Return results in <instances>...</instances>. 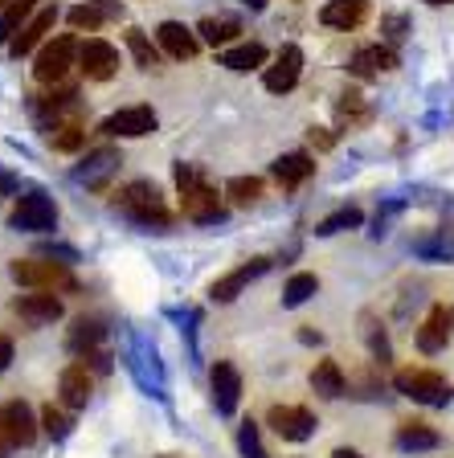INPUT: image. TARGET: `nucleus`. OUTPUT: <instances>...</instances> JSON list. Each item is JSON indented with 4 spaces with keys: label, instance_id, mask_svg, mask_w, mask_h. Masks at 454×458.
Instances as JSON below:
<instances>
[{
    "label": "nucleus",
    "instance_id": "f257e3e1",
    "mask_svg": "<svg viewBox=\"0 0 454 458\" xmlns=\"http://www.w3.org/2000/svg\"><path fill=\"white\" fill-rule=\"evenodd\" d=\"M176 189H180V213L189 221H201V225H213V221L226 217V205L221 197L205 184L193 164H176Z\"/></svg>",
    "mask_w": 454,
    "mask_h": 458
},
{
    "label": "nucleus",
    "instance_id": "f03ea898",
    "mask_svg": "<svg viewBox=\"0 0 454 458\" xmlns=\"http://www.w3.org/2000/svg\"><path fill=\"white\" fill-rule=\"evenodd\" d=\"M13 283L29 286V291H54V295H74L78 278L66 270V262H54V258H17L9 262Z\"/></svg>",
    "mask_w": 454,
    "mask_h": 458
},
{
    "label": "nucleus",
    "instance_id": "7ed1b4c3",
    "mask_svg": "<svg viewBox=\"0 0 454 458\" xmlns=\"http://www.w3.org/2000/svg\"><path fill=\"white\" fill-rule=\"evenodd\" d=\"M115 209L127 213V217L140 221V225H168V221H172V213H168V205H164L160 189H156V184H148V181L124 184V189L115 192Z\"/></svg>",
    "mask_w": 454,
    "mask_h": 458
},
{
    "label": "nucleus",
    "instance_id": "20e7f679",
    "mask_svg": "<svg viewBox=\"0 0 454 458\" xmlns=\"http://www.w3.org/2000/svg\"><path fill=\"white\" fill-rule=\"evenodd\" d=\"M393 385H398L401 397L417 401V405H434V410L450 405V397H454L450 381L434 369H398L393 372Z\"/></svg>",
    "mask_w": 454,
    "mask_h": 458
},
{
    "label": "nucleus",
    "instance_id": "39448f33",
    "mask_svg": "<svg viewBox=\"0 0 454 458\" xmlns=\"http://www.w3.org/2000/svg\"><path fill=\"white\" fill-rule=\"evenodd\" d=\"M78 49H82V41H78L74 33H57L38 54V62H33V78H38L41 86H57L70 74V66L78 62Z\"/></svg>",
    "mask_w": 454,
    "mask_h": 458
},
{
    "label": "nucleus",
    "instance_id": "423d86ee",
    "mask_svg": "<svg viewBox=\"0 0 454 458\" xmlns=\"http://www.w3.org/2000/svg\"><path fill=\"white\" fill-rule=\"evenodd\" d=\"M9 225L13 229H29V233L54 229L57 225V205L46 197V192H25V197H17V205H13Z\"/></svg>",
    "mask_w": 454,
    "mask_h": 458
},
{
    "label": "nucleus",
    "instance_id": "0eeeda50",
    "mask_svg": "<svg viewBox=\"0 0 454 458\" xmlns=\"http://www.w3.org/2000/svg\"><path fill=\"white\" fill-rule=\"evenodd\" d=\"M266 421L283 442H307L315 434V413L303 405H270Z\"/></svg>",
    "mask_w": 454,
    "mask_h": 458
},
{
    "label": "nucleus",
    "instance_id": "6e6552de",
    "mask_svg": "<svg viewBox=\"0 0 454 458\" xmlns=\"http://www.w3.org/2000/svg\"><path fill=\"white\" fill-rule=\"evenodd\" d=\"M78 66H82V74L90 78V82H107V78H115V70H119V49L103 38H86L82 49H78Z\"/></svg>",
    "mask_w": 454,
    "mask_h": 458
},
{
    "label": "nucleus",
    "instance_id": "1a4fd4ad",
    "mask_svg": "<svg viewBox=\"0 0 454 458\" xmlns=\"http://www.w3.org/2000/svg\"><path fill=\"white\" fill-rule=\"evenodd\" d=\"M13 315H17V319H25L29 327L57 324V319H62V299H57L54 291H29V295L13 299Z\"/></svg>",
    "mask_w": 454,
    "mask_h": 458
},
{
    "label": "nucleus",
    "instance_id": "9d476101",
    "mask_svg": "<svg viewBox=\"0 0 454 458\" xmlns=\"http://www.w3.org/2000/svg\"><path fill=\"white\" fill-rule=\"evenodd\" d=\"M299 74H303V49L299 46H283L275 54V62L266 66L262 86L270 90V95H287V90H295Z\"/></svg>",
    "mask_w": 454,
    "mask_h": 458
},
{
    "label": "nucleus",
    "instance_id": "9b49d317",
    "mask_svg": "<svg viewBox=\"0 0 454 458\" xmlns=\"http://www.w3.org/2000/svg\"><path fill=\"white\" fill-rule=\"evenodd\" d=\"M266 270H270V258H250V262H242L237 270H229L226 278H218V283L209 286V299H213V303H234V299L242 295L258 275H266Z\"/></svg>",
    "mask_w": 454,
    "mask_h": 458
},
{
    "label": "nucleus",
    "instance_id": "f8f14e48",
    "mask_svg": "<svg viewBox=\"0 0 454 458\" xmlns=\"http://www.w3.org/2000/svg\"><path fill=\"white\" fill-rule=\"evenodd\" d=\"M0 434L13 446H33L38 442V421H33V410H29L25 401H4L0 405Z\"/></svg>",
    "mask_w": 454,
    "mask_h": 458
},
{
    "label": "nucleus",
    "instance_id": "ddd939ff",
    "mask_svg": "<svg viewBox=\"0 0 454 458\" xmlns=\"http://www.w3.org/2000/svg\"><path fill=\"white\" fill-rule=\"evenodd\" d=\"M160 127L156 111L151 106H124V111H115L111 119L103 123V135H119V140H140V135H151Z\"/></svg>",
    "mask_w": 454,
    "mask_h": 458
},
{
    "label": "nucleus",
    "instance_id": "4468645a",
    "mask_svg": "<svg viewBox=\"0 0 454 458\" xmlns=\"http://www.w3.org/2000/svg\"><path fill=\"white\" fill-rule=\"evenodd\" d=\"M156 46L168 57H176V62H193V57L201 54V33L197 29H184L180 21H164V25L156 29Z\"/></svg>",
    "mask_w": 454,
    "mask_h": 458
},
{
    "label": "nucleus",
    "instance_id": "2eb2a0df",
    "mask_svg": "<svg viewBox=\"0 0 454 458\" xmlns=\"http://www.w3.org/2000/svg\"><path fill=\"white\" fill-rule=\"evenodd\" d=\"M450 327H454V311L446 303H434L426 315V324L417 327V352H426V356L442 352L446 344H450Z\"/></svg>",
    "mask_w": 454,
    "mask_h": 458
},
{
    "label": "nucleus",
    "instance_id": "dca6fc26",
    "mask_svg": "<svg viewBox=\"0 0 454 458\" xmlns=\"http://www.w3.org/2000/svg\"><path fill=\"white\" fill-rule=\"evenodd\" d=\"M209 381H213V405L218 413H234L237 410V397H242V372H237L234 360H218L213 372H209Z\"/></svg>",
    "mask_w": 454,
    "mask_h": 458
},
{
    "label": "nucleus",
    "instance_id": "f3484780",
    "mask_svg": "<svg viewBox=\"0 0 454 458\" xmlns=\"http://www.w3.org/2000/svg\"><path fill=\"white\" fill-rule=\"evenodd\" d=\"M124 17V4H115V0H86V4H74V9L66 13V21L78 29V33H95V29H103V21H119Z\"/></svg>",
    "mask_w": 454,
    "mask_h": 458
},
{
    "label": "nucleus",
    "instance_id": "a211bd4d",
    "mask_svg": "<svg viewBox=\"0 0 454 458\" xmlns=\"http://www.w3.org/2000/svg\"><path fill=\"white\" fill-rule=\"evenodd\" d=\"M57 25V4H41L38 9V17L29 21L25 29H21L17 38H13V46H9V54L13 57H25V54H33V49L41 46V38H46L49 29Z\"/></svg>",
    "mask_w": 454,
    "mask_h": 458
},
{
    "label": "nucleus",
    "instance_id": "6ab92c4d",
    "mask_svg": "<svg viewBox=\"0 0 454 458\" xmlns=\"http://www.w3.org/2000/svg\"><path fill=\"white\" fill-rule=\"evenodd\" d=\"M90 389H95V381H90L86 364H70V369H62V377H57V397H62L66 410H82L86 401H90Z\"/></svg>",
    "mask_w": 454,
    "mask_h": 458
},
{
    "label": "nucleus",
    "instance_id": "aec40b11",
    "mask_svg": "<svg viewBox=\"0 0 454 458\" xmlns=\"http://www.w3.org/2000/svg\"><path fill=\"white\" fill-rule=\"evenodd\" d=\"M364 17H369V0H328L320 9V25L340 29V33L356 29Z\"/></svg>",
    "mask_w": 454,
    "mask_h": 458
},
{
    "label": "nucleus",
    "instance_id": "412c9836",
    "mask_svg": "<svg viewBox=\"0 0 454 458\" xmlns=\"http://www.w3.org/2000/svg\"><path fill=\"white\" fill-rule=\"evenodd\" d=\"M398 66V54H393V46H364L352 54V74L356 78H377L385 74V70Z\"/></svg>",
    "mask_w": 454,
    "mask_h": 458
},
{
    "label": "nucleus",
    "instance_id": "4be33fe9",
    "mask_svg": "<svg viewBox=\"0 0 454 458\" xmlns=\"http://www.w3.org/2000/svg\"><path fill=\"white\" fill-rule=\"evenodd\" d=\"M270 172H275V181L283 184V189H295V184H303L315 172V160L307 152H287L270 164Z\"/></svg>",
    "mask_w": 454,
    "mask_h": 458
},
{
    "label": "nucleus",
    "instance_id": "5701e85b",
    "mask_svg": "<svg viewBox=\"0 0 454 458\" xmlns=\"http://www.w3.org/2000/svg\"><path fill=\"white\" fill-rule=\"evenodd\" d=\"M307 381H312V389L320 393V397H344V389H348V381H344V369L336 360H331V356H323V360H315V369H312V377H307Z\"/></svg>",
    "mask_w": 454,
    "mask_h": 458
},
{
    "label": "nucleus",
    "instance_id": "b1692460",
    "mask_svg": "<svg viewBox=\"0 0 454 458\" xmlns=\"http://www.w3.org/2000/svg\"><path fill=\"white\" fill-rule=\"evenodd\" d=\"M38 9H41V0H13L9 9L0 13V46H13V38L38 17Z\"/></svg>",
    "mask_w": 454,
    "mask_h": 458
},
{
    "label": "nucleus",
    "instance_id": "393cba45",
    "mask_svg": "<svg viewBox=\"0 0 454 458\" xmlns=\"http://www.w3.org/2000/svg\"><path fill=\"white\" fill-rule=\"evenodd\" d=\"M218 62H221L226 70H234V74H250V70L266 66V46H258V41H246V46L221 49Z\"/></svg>",
    "mask_w": 454,
    "mask_h": 458
},
{
    "label": "nucleus",
    "instance_id": "a878e982",
    "mask_svg": "<svg viewBox=\"0 0 454 458\" xmlns=\"http://www.w3.org/2000/svg\"><path fill=\"white\" fill-rule=\"evenodd\" d=\"M398 446L401 450H438L442 446V434H438L434 426H426V421H401L398 426Z\"/></svg>",
    "mask_w": 454,
    "mask_h": 458
},
{
    "label": "nucleus",
    "instance_id": "bb28decb",
    "mask_svg": "<svg viewBox=\"0 0 454 458\" xmlns=\"http://www.w3.org/2000/svg\"><path fill=\"white\" fill-rule=\"evenodd\" d=\"M115 164H119V152H115V148H99V152H90L86 164L78 168V181H86L90 189H99V184L115 172Z\"/></svg>",
    "mask_w": 454,
    "mask_h": 458
},
{
    "label": "nucleus",
    "instance_id": "cd10ccee",
    "mask_svg": "<svg viewBox=\"0 0 454 458\" xmlns=\"http://www.w3.org/2000/svg\"><path fill=\"white\" fill-rule=\"evenodd\" d=\"M99 340H103V324L82 315V319H74V327H70L66 348H70V352H78V356H90L99 348Z\"/></svg>",
    "mask_w": 454,
    "mask_h": 458
},
{
    "label": "nucleus",
    "instance_id": "c85d7f7f",
    "mask_svg": "<svg viewBox=\"0 0 454 458\" xmlns=\"http://www.w3.org/2000/svg\"><path fill=\"white\" fill-rule=\"evenodd\" d=\"M49 143H54V152H78L86 143V127L78 119H57L49 127Z\"/></svg>",
    "mask_w": 454,
    "mask_h": 458
},
{
    "label": "nucleus",
    "instance_id": "c756f323",
    "mask_svg": "<svg viewBox=\"0 0 454 458\" xmlns=\"http://www.w3.org/2000/svg\"><path fill=\"white\" fill-rule=\"evenodd\" d=\"M197 33H201V41H205V46H229V41L242 33V25H237L234 17H205L197 25Z\"/></svg>",
    "mask_w": 454,
    "mask_h": 458
},
{
    "label": "nucleus",
    "instance_id": "7c9ffc66",
    "mask_svg": "<svg viewBox=\"0 0 454 458\" xmlns=\"http://www.w3.org/2000/svg\"><path fill=\"white\" fill-rule=\"evenodd\" d=\"M124 41H127V49H132V57H135V66H140V70H156V66H160V49L151 46V38L143 33V29H127Z\"/></svg>",
    "mask_w": 454,
    "mask_h": 458
},
{
    "label": "nucleus",
    "instance_id": "2f4dec72",
    "mask_svg": "<svg viewBox=\"0 0 454 458\" xmlns=\"http://www.w3.org/2000/svg\"><path fill=\"white\" fill-rule=\"evenodd\" d=\"M226 197L237 209H250V205L262 200V181H258V176H234V181L226 184Z\"/></svg>",
    "mask_w": 454,
    "mask_h": 458
},
{
    "label": "nucleus",
    "instance_id": "473e14b6",
    "mask_svg": "<svg viewBox=\"0 0 454 458\" xmlns=\"http://www.w3.org/2000/svg\"><path fill=\"white\" fill-rule=\"evenodd\" d=\"M315 291H320V278L307 275V270H299V275H291L287 286H283V307H303Z\"/></svg>",
    "mask_w": 454,
    "mask_h": 458
},
{
    "label": "nucleus",
    "instance_id": "72a5a7b5",
    "mask_svg": "<svg viewBox=\"0 0 454 458\" xmlns=\"http://www.w3.org/2000/svg\"><path fill=\"white\" fill-rule=\"evenodd\" d=\"M336 119H340V127H360L373 119V111L356 90H348V95H340V103H336Z\"/></svg>",
    "mask_w": 454,
    "mask_h": 458
},
{
    "label": "nucleus",
    "instance_id": "f704fd0d",
    "mask_svg": "<svg viewBox=\"0 0 454 458\" xmlns=\"http://www.w3.org/2000/svg\"><path fill=\"white\" fill-rule=\"evenodd\" d=\"M360 221H364V213H360L356 205H344V209L328 213V217L315 225V233H320V238H331V233H340V229H356Z\"/></svg>",
    "mask_w": 454,
    "mask_h": 458
},
{
    "label": "nucleus",
    "instance_id": "c9c22d12",
    "mask_svg": "<svg viewBox=\"0 0 454 458\" xmlns=\"http://www.w3.org/2000/svg\"><path fill=\"white\" fill-rule=\"evenodd\" d=\"M41 426H46L49 438H66L74 421H70L66 410H57V405H46V410H41Z\"/></svg>",
    "mask_w": 454,
    "mask_h": 458
},
{
    "label": "nucleus",
    "instance_id": "e433bc0d",
    "mask_svg": "<svg viewBox=\"0 0 454 458\" xmlns=\"http://www.w3.org/2000/svg\"><path fill=\"white\" fill-rule=\"evenodd\" d=\"M237 446H242V454H246V458H266L262 442H258V426H254V421H242V429H237Z\"/></svg>",
    "mask_w": 454,
    "mask_h": 458
},
{
    "label": "nucleus",
    "instance_id": "4c0bfd02",
    "mask_svg": "<svg viewBox=\"0 0 454 458\" xmlns=\"http://www.w3.org/2000/svg\"><path fill=\"white\" fill-rule=\"evenodd\" d=\"M381 33H385L389 46H398V41L409 33V21L401 17V13H389V17H381Z\"/></svg>",
    "mask_w": 454,
    "mask_h": 458
},
{
    "label": "nucleus",
    "instance_id": "58836bf2",
    "mask_svg": "<svg viewBox=\"0 0 454 458\" xmlns=\"http://www.w3.org/2000/svg\"><path fill=\"white\" fill-rule=\"evenodd\" d=\"M307 140H312V148H320V152H328L331 143H336V135H331V131H323V127H312V131H307Z\"/></svg>",
    "mask_w": 454,
    "mask_h": 458
},
{
    "label": "nucleus",
    "instance_id": "ea45409f",
    "mask_svg": "<svg viewBox=\"0 0 454 458\" xmlns=\"http://www.w3.org/2000/svg\"><path fill=\"white\" fill-rule=\"evenodd\" d=\"M9 364H13V340L9 335H0V372L9 369Z\"/></svg>",
    "mask_w": 454,
    "mask_h": 458
},
{
    "label": "nucleus",
    "instance_id": "a19ab883",
    "mask_svg": "<svg viewBox=\"0 0 454 458\" xmlns=\"http://www.w3.org/2000/svg\"><path fill=\"white\" fill-rule=\"evenodd\" d=\"M331 458H364V454H360V450H352V446H336V450H331Z\"/></svg>",
    "mask_w": 454,
    "mask_h": 458
},
{
    "label": "nucleus",
    "instance_id": "79ce46f5",
    "mask_svg": "<svg viewBox=\"0 0 454 458\" xmlns=\"http://www.w3.org/2000/svg\"><path fill=\"white\" fill-rule=\"evenodd\" d=\"M9 450H13V442L4 438V434H0V458H9Z\"/></svg>",
    "mask_w": 454,
    "mask_h": 458
},
{
    "label": "nucleus",
    "instance_id": "37998d69",
    "mask_svg": "<svg viewBox=\"0 0 454 458\" xmlns=\"http://www.w3.org/2000/svg\"><path fill=\"white\" fill-rule=\"evenodd\" d=\"M246 4H250V9H262V4H266V0H246Z\"/></svg>",
    "mask_w": 454,
    "mask_h": 458
},
{
    "label": "nucleus",
    "instance_id": "c03bdc74",
    "mask_svg": "<svg viewBox=\"0 0 454 458\" xmlns=\"http://www.w3.org/2000/svg\"><path fill=\"white\" fill-rule=\"evenodd\" d=\"M426 4H454V0H426Z\"/></svg>",
    "mask_w": 454,
    "mask_h": 458
}]
</instances>
